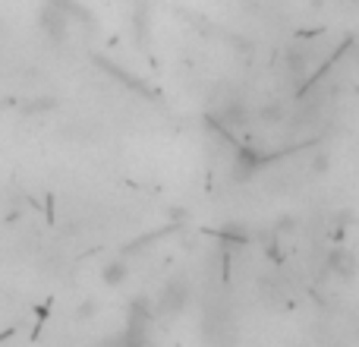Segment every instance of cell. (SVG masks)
Masks as SVG:
<instances>
[{
	"label": "cell",
	"mask_w": 359,
	"mask_h": 347,
	"mask_svg": "<svg viewBox=\"0 0 359 347\" xmlns=\"http://www.w3.org/2000/svg\"><path fill=\"white\" fill-rule=\"evenodd\" d=\"M123 275H126V268L117 262V266H111L104 272V281H107V284H117V281H123Z\"/></svg>",
	"instance_id": "obj_2"
},
{
	"label": "cell",
	"mask_w": 359,
	"mask_h": 347,
	"mask_svg": "<svg viewBox=\"0 0 359 347\" xmlns=\"http://www.w3.org/2000/svg\"><path fill=\"white\" fill-rule=\"evenodd\" d=\"M331 262H334V266H337V272H341V275H350V272H353V268H356V262L350 259L347 253H334V256H331Z\"/></svg>",
	"instance_id": "obj_1"
}]
</instances>
